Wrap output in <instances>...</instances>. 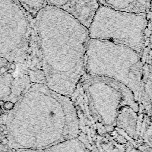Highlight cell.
<instances>
[{
	"mask_svg": "<svg viewBox=\"0 0 152 152\" xmlns=\"http://www.w3.org/2000/svg\"><path fill=\"white\" fill-rule=\"evenodd\" d=\"M31 27L27 58L18 71L31 83L71 99L84 74L88 28L68 13L48 5L31 19Z\"/></svg>",
	"mask_w": 152,
	"mask_h": 152,
	"instance_id": "cell-1",
	"label": "cell"
},
{
	"mask_svg": "<svg viewBox=\"0 0 152 152\" xmlns=\"http://www.w3.org/2000/svg\"><path fill=\"white\" fill-rule=\"evenodd\" d=\"M12 148L45 150L77 137L78 122L71 99L43 84L31 83L7 118Z\"/></svg>",
	"mask_w": 152,
	"mask_h": 152,
	"instance_id": "cell-2",
	"label": "cell"
},
{
	"mask_svg": "<svg viewBox=\"0 0 152 152\" xmlns=\"http://www.w3.org/2000/svg\"><path fill=\"white\" fill-rule=\"evenodd\" d=\"M71 99L78 118L77 138L82 142L118 128L116 121L119 112L126 104L137 101L122 83L86 74Z\"/></svg>",
	"mask_w": 152,
	"mask_h": 152,
	"instance_id": "cell-3",
	"label": "cell"
},
{
	"mask_svg": "<svg viewBox=\"0 0 152 152\" xmlns=\"http://www.w3.org/2000/svg\"><path fill=\"white\" fill-rule=\"evenodd\" d=\"M141 54L124 45L89 39L84 74L114 80L128 87L138 101L142 79Z\"/></svg>",
	"mask_w": 152,
	"mask_h": 152,
	"instance_id": "cell-4",
	"label": "cell"
},
{
	"mask_svg": "<svg viewBox=\"0 0 152 152\" xmlns=\"http://www.w3.org/2000/svg\"><path fill=\"white\" fill-rule=\"evenodd\" d=\"M147 21V12H125L100 5L88 28L89 37L124 45L141 54Z\"/></svg>",
	"mask_w": 152,
	"mask_h": 152,
	"instance_id": "cell-5",
	"label": "cell"
},
{
	"mask_svg": "<svg viewBox=\"0 0 152 152\" xmlns=\"http://www.w3.org/2000/svg\"><path fill=\"white\" fill-rule=\"evenodd\" d=\"M31 20L17 0H0V56L17 67L27 58Z\"/></svg>",
	"mask_w": 152,
	"mask_h": 152,
	"instance_id": "cell-6",
	"label": "cell"
},
{
	"mask_svg": "<svg viewBox=\"0 0 152 152\" xmlns=\"http://www.w3.org/2000/svg\"><path fill=\"white\" fill-rule=\"evenodd\" d=\"M46 4L68 13L87 28L100 5L98 0H46Z\"/></svg>",
	"mask_w": 152,
	"mask_h": 152,
	"instance_id": "cell-7",
	"label": "cell"
},
{
	"mask_svg": "<svg viewBox=\"0 0 152 152\" xmlns=\"http://www.w3.org/2000/svg\"><path fill=\"white\" fill-rule=\"evenodd\" d=\"M138 118L139 106L138 102L135 101L121 109L116 121L117 127L137 142Z\"/></svg>",
	"mask_w": 152,
	"mask_h": 152,
	"instance_id": "cell-8",
	"label": "cell"
},
{
	"mask_svg": "<svg viewBox=\"0 0 152 152\" xmlns=\"http://www.w3.org/2000/svg\"><path fill=\"white\" fill-rule=\"evenodd\" d=\"M99 4L115 10L130 13H147L151 10V0H101Z\"/></svg>",
	"mask_w": 152,
	"mask_h": 152,
	"instance_id": "cell-9",
	"label": "cell"
},
{
	"mask_svg": "<svg viewBox=\"0 0 152 152\" xmlns=\"http://www.w3.org/2000/svg\"><path fill=\"white\" fill-rule=\"evenodd\" d=\"M44 152H88L83 143L77 138L61 141L45 150Z\"/></svg>",
	"mask_w": 152,
	"mask_h": 152,
	"instance_id": "cell-10",
	"label": "cell"
},
{
	"mask_svg": "<svg viewBox=\"0 0 152 152\" xmlns=\"http://www.w3.org/2000/svg\"><path fill=\"white\" fill-rule=\"evenodd\" d=\"M16 72L0 75V100L7 99L6 101L12 102V86Z\"/></svg>",
	"mask_w": 152,
	"mask_h": 152,
	"instance_id": "cell-11",
	"label": "cell"
},
{
	"mask_svg": "<svg viewBox=\"0 0 152 152\" xmlns=\"http://www.w3.org/2000/svg\"><path fill=\"white\" fill-rule=\"evenodd\" d=\"M17 1L31 19H33L41 10L47 5L46 0Z\"/></svg>",
	"mask_w": 152,
	"mask_h": 152,
	"instance_id": "cell-12",
	"label": "cell"
},
{
	"mask_svg": "<svg viewBox=\"0 0 152 152\" xmlns=\"http://www.w3.org/2000/svg\"><path fill=\"white\" fill-rule=\"evenodd\" d=\"M17 70V66L9 62L6 59L0 56V75L8 72H15Z\"/></svg>",
	"mask_w": 152,
	"mask_h": 152,
	"instance_id": "cell-13",
	"label": "cell"
},
{
	"mask_svg": "<svg viewBox=\"0 0 152 152\" xmlns=\"http://www.w3.org/2000/svg\"><path fill=\"white\" fill-rule=\"evenodd\" d=\"M14 104H15V103H14L13 102H11V101H8V100L5 101V102H4V104L2 107H3L4 109H5V110L11 111V110L13 109V107H14Z\"/></svg>",
	"mask_w": 152,
	"mask_h": 152,
	"instance_id": "cell-14",
	"label": "cell"
},
{
	"mask_svg": "<svg viewBox=\"0 0 152 152\" xmlns=\"http://www.w3.org/2000/svg\"><path fill=\"white\" fill-rule=\"evenodd\" d=\"M15 152H44V150L36 149H18L16 150Z\"/></svg>",
	"mask_w": 152,
	"mask_h": 152,
	"instance_id": "cell-15",
	"label": "cell"
},
{
	"mask_svg": "<svg viewBox=\"0 0 152 152\" xmlns=\"http://www.w3.org/2000/svg\"><path fill=\"white\" fill-rule=\"evenodd\" d=\"M1 143L3 145H6L8 144V139L7 138H4L1 141Z\"/></svg>",
	"mask_w": 152,
	"mask_h": 152,
	"instance_id": "cell-16",
	"label": "cell"
},
{
	"mask_svg": "<svg viewBox=\"0 0 152 152\" xmlns=\"http://www.w3.org/2000/svg\"><path fill=\"white\" fill-rule=\"evenodd\" d=\"M0 127H1V128H2L4 130L7 129V125H6V124H0Z\"/></svg>",
	"mask_w": 152,
	"mask_h": 152,
	"instance_id": "cell-17",
	"label": "cell"
},
{
	"mask_svg": "<svg viewBox=\"0 0 152 152\" xmlns=\"http://www.w3.org/2000/svg\"><path fill=\"white\" fill-rule=\"evenodd\" d=\"M2 132V134L3 135H7L8 134V132L7 129L4 130V131H3L2 132Z\"/></svg>",
	"mask_w": 152,
	"mask_h": 152,
	"instance_id": "cell-18",
	"label": "cell"
},
{
	"mask_svg": "<svg viewBox=\"0 0 152 152\" xmlns=\"http://www.w3.org/2000/svg\"><path fill=\"white\" fill-rule=\"evenodd\" d=\"M4 100H0V106L1 107H3V105H4Z\"/></svg>",
	"mask_w": 152,
	"mask_h": 152,
	"instance_id": "cell-19",
	"label": "cell"
},
{
	"mask_svg": "<svg viewBox=\"0 0 152 152\" xmlns=\"http://www.w3.org/2000/svg\"><path fill=\"white\" fill-rule=\"evenodd\" d=\"M2 114V107L0 106V116Z\"/></svg>",
	"mask_w": 152,
	"mask_h": 152,
	"instance_id": "cell-20",
	"label": "cell"
},
{
	"mask_svg": "<svg viewBox=\"0 0 152 152\" xmlns=\"http://www.w3.org/2000/svg\"><path fill=\"white\" fill-rule=\"evenodd\" d=\"M0 131H1V132H2V131H4V129H3L2 128H1V127H0Z\"/></svg>",
	"mask_w": 152,
	"mask_h": 152,
	"instance_id": "cell-21",
	"label": "cell"
},
{
	"mask_svg": "<svg viewBox=\"0 0 152 152\" xmlns=\"http://www.w3.org/2000/svg\"><path fill=\"white\" fill-rule=\"evenodd\" d=\"M100 1H101V0H98V1H99V2H100Z\"/></svg>",
	"mask_w": 152,
	"mask_h": 152,
	"instance_id": "cell-22",
	"label": "cell"
},
{
	"mask_svg": "<svg viewBox=\"0 0 152 152\" xmlns=\"http://www.w3.org/2000/svg\"><path fill=\"white\" fill-rule=\"evenodd\" d=\"M0 143H1V141H0Z\"/></svg>",
	"mask_w": 152,
	"mask_h": 152,
	"instance_id": "cell-23",
	"label": "cell"
}]
</instances>
